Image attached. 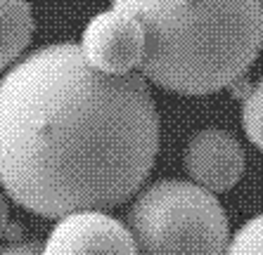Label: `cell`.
<instances>
[{
  "mask_svg": "<svg viewBox=\"0 0 263 255\" xmlns=\"http://www.w3.org/2000/svg\"><path fill=\"white\" fill-rule=\"evenodd\" d=\"M242 125L254 146L263 152V78L249 88L242 104Z\"/></svg>",
  "mask_w": 263,
  "mask_h": 255,
  "instance_id": "cell-8",
  "label": "cell"
},
{
  "mask_svg": "<svg viewBox=\"0 0 263 255\" xmlns=\"http://www.w3.org/2000/svg\"><path fill=\"white\" fill-rule=\"evenodd\" d=\"M0 255H43V243H38V241L10 243V246L0 248Z\"/></svg>",
  "mask_w": 263,
  "mask_h": 255,
  "instance_id": "cell-10",
  "label": "cell"
},
{
  "mask_svg": "<svg viewBox=\"0 0 263 255\" xmlns=\"http://www.w3.org/2000/svg\"><path fill=\"white\" fill-rule=\"evenodd\" d=\"M43 255H138L130 229L102 210L69 213L50 231Z\"/></svg>",
  "mask_w": 263,
  "mask_h": 255,
  "instance_id": "cell-5",
  "label": "cell"
},
{
  "mask_svg": "<svg viewBox=\"0 0 263 255\" xmlns=\"http://www.w3.org/2000/svg\"><path fill=\"white\" fill-rule=\"evenodd\" d=\"M5 227H7V203L3 199V194H0V234L5 231Z\"/></svg>",
  "mask_w": 263,
  "mask_h": 255,
  "instance_id": "cell-11",
  "label": "cell"
},
{
  "mask_svg": "<svg viewBox=\"0 0 263 255\" xmlns=\"http://www.w3.org/2000/svg\"><path fill=\"white\" fill-rule=\"evenodd\" d=\"M81 50L92 69L109 76H126L145 59V29L133 14L111 7L109 12H100L88 22Z\"/></svg>",
  "mask_w": 263,
  "mask_h": 255,
  "instance_id": "cell-4",
  "label": "cell"
},
{
  "mask_svg": "<svg viewBox=\"0 0 263 255\" xmlns=\"http://www.w3.org/2000/svg\"><path fill=\"white\" fill-rule=\"evenodd\" d=\"M138 255H226L228 215L216 194L195 182L159 180L128 210Z\"/></svg>",
  "mask_w": 263,
  "mask_h": 255,
  "instance_id": "cell-3",
  "label": "cell"
},
{
  "mask_svg": "<svg viewBox=\"0 0 263 255\" xmlns=\"http://www.w3.org/2000/svg\"><path fill=\"white\" fill-rule=\"evenodd\" d=\"M226 255H263V213L254 215L230 239Z\"/></svg>",
  "mask_w": 263,
  "mask_h": 255,
  "instance_id": "cell-9",
  "label": "cell"
},
{
  "mask_svg": "<svg viewBox=\"0 0 263 255\" xmlns=\"http://www.w3.org/2000/svg\"><path fill=\"white\" fill-rule=\"evenodd\" d=\"M183 163L192 182L211 194H223L242 180L245 149L235 135L220 128H204L185 146Z\"/></svg>",
  "mask_w": 263,
  "mask_h": 255,
  "instance_id": "cell-6",
  "label": "cell"
},
{
  "mask_svg": "<svg viewBox=\"0 0 263 255\" xmlns=\"http://www.w3.org/2000/svg\"><path fill=\"white\" fill-rule=\"evenodd\" d=\"M33 36L29 0H0V71L26 50Z\"/></svg>",
  "mask_w": 263,
  "mask_h": 255,
  "instance_id": "cell-7",
  "label": "cell"
},
{
  "mask_svg": "<svg viewBox=\"0 0 263 255\" xmlns=\"http://www.w3.org/2000/svg\"><path fill=\"white\" fill-rule=\"evenodd\" d=\"M157 152L145 76L98 71L81 45L41 48L0 80V184L36 215L119 206L142 187Z\"/></svg>",
  "mask_w": 263,
  "mask_h": 255,
  "instance_id": "cell-1",
  "label": "cell"
},
{
  "mask_svg": "<svg viewBox=\"0 0 263 255\" xmlns=\"http://www.w3.org/2000/svg\"><path fill=\"white\" fill-rule=\"evenodd\" d=\"M145 29L140 73L164 90L211 95L263 50V0H114Z\"/></svg>",
  "mask_w": 263,
  "mask_h": 255,
  "instance_id": "cell-2",
  "label": "cell"
}]
</instances>
